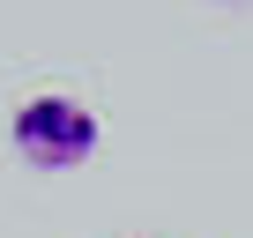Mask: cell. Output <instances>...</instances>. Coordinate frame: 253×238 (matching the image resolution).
<instances>
[{
    "label": "cell",
    "mask_w": 253,
    "mask_h": 238,
    "mask_svg": "<svg viewBox=\"0 0 253 238\" xmlns=\"http://www.w3.org/2000/svg\"><path fill=\"white\" fill-rule=\"evenodd\" d=\"M8 134H15L23 164H38V171H67V164H82V157L97 149L104 127H97V112H89L82 97H67V89H38V97L15 104Z\"/></svg>",
    "instance_id": "obj_1"
}]
</instances>
